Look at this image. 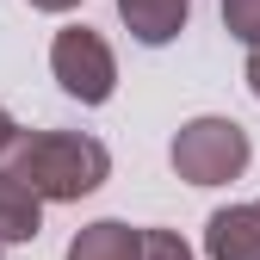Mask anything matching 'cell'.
Returning a JSON list of instances; mask_svg holds the SVG:
<instances>
[{"mask_svg":"<svg viewBox=\"0 0 260 260\" xmlns=\"http://www.w3.org/2000/svg\"><path fill=\"white\" fill-rule=\"evenodd\" d=\"M137 260H192V248L180 242V230H143Z\"/></svg>","mask_w":260,"mask_h":260,"instance_id":"cell-9","label":"cell"},{"mask_svg":"<svg viewBox=\"0 0 260 260\" xmlns=\"http://www.w3.org/2000/svg\"><path fill=\"white\" fill-rule=\"evenodd\" d=\"M0 161L44 205H81L112 180V149L87 130H19Z\"/></svg>","mask_w":260,"mask_h":260,"instance_id":"cell-1","label":"cell"},{"mask_svg":"<svg viewBox=\"0 0 260 260\" xmlns=\"http://www.w3.org/2000/svg\"><path fill=\"white\" fill-rule=\"evenodd\" d=\"M223 31L236 44H260V0H223Z\"/></svg>","mask_w":260,"mask_h":260,"instance_id":"cell-8","label":"cell"},{"mask_svg":"<svg viewBox=\"0 0 260 260\" xmlns=\"http://www.w3.org/2000/svg\"><path fill=\"white\" fill-rule=\"evenodd\" d=\"M25 7H31V13H75L81 0H25Z\"/></svg>","mask_w":260,"mask_h":260,"instance_id":"cell-11","label":"cell"},{"mask_svg":"<svg viewBox=\"0 0 260 260\" xmlns=\"http://www.w3.org/2000/svg\"><path fill=\"white\" fill-rule=\"evenodd\" d=\"M13 137H19V124H13V112H7V106H0V155H7V143H13Z\"/></svg>","mask_w":260,"mask_h":260,"instance_id":"cell-12","label":"cell"},{"mask_svg":"<svg viewBox=\"0 0 260 260\" xmlns=\"http://www.w3.org/2000/svg\"><path fill=\"white\" fill-rule=\"evenodd\" d=\"M50 75H56V87L69 93V100L106 106L112 87H118V56H112V44L93 25H62L50 38Z\"/></svg>","mask_w":260,"mask_h":260,"instance_id":"cell-3","label":"cell"},{"mask_svg":"<svg viewBox=\"0 0 260 260\" xmlns=\"http://www.w3.org/2000/svg\"><path fill=\"white\" fill-rule=\"evenodd\" d=\"M248 93L260 100V44H248Z\"/></svg>","mask_w":260,"mask_h":260,"instance_id":"cell-10","label":"cell"},{"mask_svg":"<svg viewBox=\"0 0 260 260\" xmlns=\"http://www.w3.org/2000/svg\"><path fill=\"white\" fill-rule=\"evenodd\" d=\"M118 19L130 25V38L161 50V44H174L186 19H192V0H118Z\"/></svg>","mask_w":260,"mask_h":260,"instance_id":"cell-5","label":"cell"},{"mask_svg":"<svg viewBox=\"0 0 260 260\" xmlns=\"http://www.w3.org/2000/svg\"><path fill=\"white\" fill-rule=\"evenodd\" d=\"M137 248H143V230H130L118 217H100V223H87V230H75V242H69L62 260H137Z\"/></svg>","mask_w":260,"mask_h":260,"instance_id":"cell-7","label":"cell"},{"mask_svg":"<svg viewBox=\"0 0 260 260\" xmlns=\"http://www.w3.org/2000/svg\"><path fill=\"white\" fill-rule=\"evenodd\" d=\"M248 155H254V143L236 118H192L168 143V161L186 186H230L248 174Z\"/></svg>","mask_w":260,"mask_h":260,"instance_id":"cell-2","label":"cell"},{"mask_svg":"<svg viewBox=\"0 0 260 260\" xmlns=\"http://www.w3.org/2000/svg\"><path fill=\"white\" fill-rule=\"evenodd\" d=\"M205 254L211 260H260V199L254 205H223L205 223Z\"/></svg>","mask_w":260,"mask_h":260,"instance_id":"cell-4","label":"cell"},{"mask_svg":"<svg viewBox=\"0 0 260 260\" xmlns=\"http://www.w3.org/2000/svg\"><path fill=\"white\" fill-rule=\"evenodd\" d=\"M38 236H44V199L0 161V248L7 242H38Z\"/></svg>","mask_w":260,"mask_h":260,"instance_id":"cell-6","label":"cell"}]
</instances>
